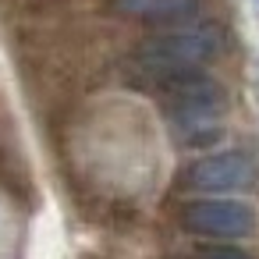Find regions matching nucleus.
I'll use <instances>...</instances> for the list:
<instances>
[{"mask_svg":"<svg viewBox=\"0 0 259 259\" xmlns=\"http://www.w3.org/2000/svg\"><path fill=\"white\" fill-rule=\"evenodd\" d=\"M199 259H248L241 248H209V252H202Z\"/></svg>","mask_w":259,"mask_h":259,"instance_id":"obj_6","label":"nucleus"},{"mask_svg":"<svg viewBox=\"0 0 259 259\" xmlns=\"http://www.w3.org/2000/svg\"><path fill=\"white\" fill-rule=\"evenodd\" d=\"M160 100H163V110L170 114V121L178 128H188L192 139L206 135V128L217 124V117H220V110L227 103L224 89L209 75H202L199 68L163 75L160 78Z\"/></svg>","mask_w":259,"mask_h":259,"instance_id":"obj_1","label":"nucleus"},{"mask_svg":"<svg viewBox=\"0 0 259 259\" xmlns=\"http://www.w3.org/2000/svg\"><path fill=\"white\" fill-rule=\"evenodd\" d=\"M252 178H255L252 156L231 149V153H217L192 163L185 174V185L195 192H238V188H248Z\"/></svg>","mask_w":259,"mask_h":259,"instance_id":"obj_4","label":"nucleus"},{"mask_svg":"<svg viewBox=\"0 0 259 259\" xmlns=\"http://www.w3.org/2000/svg\"><path fill=\"white\" fill-rule=\"evenodd\" d=\"M181 224L192 234L245 238L255 227V213L245 202H231V199H195L181 209Z\"/></svg>","mask_w":259,"mask_h":259,"instance_id":"obj_3","label":"nucleus"},{"mask_svg":"<svg viewBox=\"0 0 259 259\" xmlns=\"http://www.w3.org/2000/svg\"><path fill=\"white\" fill-rule=\"evenodd\" d=\"M224 39L213 25L202 29H178V32H160L149 36L135 47V61L149 71L163 75H178V71H195L206 61H213L220 54Z\"/></svg>","mask_w":259,"mask_h":259,"instance_id":"obj_2","label":"nucleus"},{"mask_svg":"<svg viewBox=\"0 0 259 259\" xmlns=\"http://www.w3.org/2000/svg\"><path fill=\"white\" fill-rule=\"evenodd\" d=\"M199 8V0H117V11L142 22H178Z\"/></svg>","mask_w":259,"mask_h":259,"instance_id":"obj_5","label":"nucleus"}]
</instances>
